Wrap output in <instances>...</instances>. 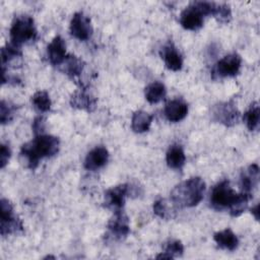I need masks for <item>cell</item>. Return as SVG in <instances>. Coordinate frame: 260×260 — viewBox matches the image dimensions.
<instances>
[{
  "instance_id": "cell-19",
  "label": "cell",
  "mask_w": 260,
  "mask_h": 260,
  "mask_svg": "<svg viewBox=\"0 0 260 260\" xmlns=\"http://www.w3.org/2000/svg\"><path fill=\"white\" fill-rule=\"evenodd\" d=\"M22 53L18 46L13 44H7L1 49V59L2 67L5 65H10L11 67H16V64H21Z\"/></svg>"
},
{
  "instance_id": "cell-20",
  "label": "cell",
  "mask_w": 260,
  "mask_h": 260,
  "mask_svg": "<svg viewBox=\"0 0 260 260\" xmlns=\"http://www.w3.org/2000/svg\"><path fill=\"white\" fill-rule=\"evenodd\" d=\"M152 116L144 111H136L132 115L131 128L136 133H143L147 131L151 125Z\"/></svg>"
},
{
  "instance_id": "cell-23",
  "label": "cell",
  "mask_w": 260,
  "mask_h": 260,
  "mask_svg": "<svg viewBox=\"0 0 260 260\" xmlns=\"http://www.w3.org/2000/svg\"><path fill=\"white\" fill-rule=\"evenodd\" d=\"M61 70L70 77L78 76L83 69V62L74 55H67L63 63L61 64Z\"/></svg>"
},
{
  "instance_id": "cell-32",
  "label": "cell",
  "mask_w": 260,
  "mask_h": 260,
  "mask_svg": "<svg viewBox=\"0 0 260 260\" xmlns=\"http://www.w3.org/2000/svg\"><path fill=\"white\" fill-rule=\"evenodd\" d=\"M251 213L255 216L256 220L259 219V204H256L253 208H251Z\"/></svg>"
},
{
  "instance_id": "cell-29",
  "label": "cell",
  "mask_w": 260,
  "mask_h": 260,
  "mask_svg": "<svg viewBox=\"0 0 260 260\" xmlns=\"http://www.w3.org/2000/svg\"><path fill=\"white\" fill-rule=\"evenodd\" d=\"M15 107L13 105H10L9 103L5 101H1L0 104V122L2 124L8 123L12 120L14 116Z\"/></svg>"
},
{
  "instance_id": "cell-6",
  "label": "cell",
  "mask_w": 260,
  "mask_h": 260,
  "mask_svg": "<svg viewBox=\"0 0 260 260\" xmlns=\"http://www.w3.org/2000/svg\"><path fill=\"white\" fill-rule=\"evenodd\" d=\"M241 64V56L237 53H231L216 62V64L212 68L211 75L213 78L236 76L240 72Z\"/></svg>"
},
{
  "instance_id": "cell-18",
  "label": "cell",
  "mask_w": 260,
  "mask_h": 260,
  "mask_svg": "<svg viewBox=\"0 0 260 260\" xmlns=\"http://www.w3.org/2000/svg\"><path fill=\"white\" fill-rule=\"evenodd\" d=\"M213 240L219 248L229 251H234L239 246V239L231 229H225L215 233L213 235Z\"/></svg>"
},
{
  "instance_id": "cell-24",
  "label": "cell",
  "mask_w": 260,
  "mask_h": 260,
  "mask_svg": "<svg viewBox=\"0 0 260 260\" xmlns=\"http://www.w3.org/2000/svg\"><path fill=\"white\" fill-rule=\"evenodd\" d=\"M244 121L250 131H256L260 124V108L258 103H253L249 110L244 114Z\"/></svg>"
},
{
  "instance_id": "cell-4",
  "label": "cell",
  "mask_w": 260,
  "mask_h": 260,
  "mask_svg": "<svg viewBox=\"0 0 260 260\" xmlns=\"http://www.w3.org/2000/svg\"><path fill=\"white\" fill-rule=\"evenodd\" d=\"M239 193H237L230 185L228 180H223L216 184L210 195V204L216 210L230 208L236 201Z\"/></svg>"
},
{
  "instance_id": "cell-25",
  "label": "cell",
  "mask_w": 260,
  "mask_h": 260,
  "mask_svg": "<svg viewBox=\"0 0 260 260\" xmlns=\"http://www.w3.org/2000/svg\"><path fill=\"white\" fill-rule=\"evenodd\" d=\"M252 195L241 192L239 193L236 201L234 202V204L229 208L230 213L232 216H239L241 215L248 207V203L251 200Z\"/></svg>"
},
{
  "instance_id": "cell-16",
  "label": "cell",
  "mask_w": 260,
  "mask_h": 260,
  "mask_svg": "<svg viewBox=\"0 0 260 260\" xmlns=\"http://www.w3.org/2000/svg\"><path fill=\"white\" fill-rule=\"evenodd\" d=\"M187 113L188 106L180 99L169 101L165 106V116L171 122H179L183 120L187 116Z\"/></svg>"
},
{
  "instance_id": "cell-1",
  "label": "cell",
  "mask_w": 260,
  "mask_h": 260,
  "mask_svg": "<svg viewBox=\"0 0 260 260\" xmlns=\"http://www.w3.org/2000/svg\"><path fill=\"white\" fill-rule=\"evenodd\" d=\"M60 141L58 137L48 134H38L31 141L23 144L20 155L24 157L27 167L36 169L40 159L55 155L59 150Z\"/></svg>"
},
{
  "instance_id": "cell-15",
  "label": "cell",
  "mask_w": 260,
  "mask_h": 260,
  "mask_svg": "<svg viewBox=\"0 0 260 260\" xmlns=\"http://www.w3.org/2000/svg\"><path fill=\"white\" fill-rule=\"evenodd\" d=\"M259 181V167L257 164L249 166L241 174L240 185L242 192L252 195L253 190L257 187Z\"/></svg>"
},
{
  "instance_id": "cell-22",
  "label": "cell",
  "mask_w": 260,
  "mask_h": 260,
  "mask_svg": "<svg viewBox=\"0 0 260 260\" xmlns=\"http://www.w3.org/2000/svg\"><path fill=\"white\" fill-rule=\"evenodd\" d=\"M167 93V89L164 83L154 81L145 87V99L150 104H156L160 102Z\"/></svg>"
},
{
  "instance_id": "cell-13",
  "label": "cell",
  "mask_w": 260,
  "mask_h": 260,
  "mask_svg": "<svg viewBox=\"0 0 260 260\" xmlns=\"http://www.w3.org/2000/svg\"><path fill=\"white\" fill-rule=\"evenodd\" d=\"M109 159V151L104 146H96L91 149L85 159H84V168L89 171H96L103 168Z\"/></svg>"
},
{
  "instance_id": "cell-9",
  "label": "cell",
  "mask_w": 260,
  "mask_h": 260,
  "mask_svg": "<svg viewBox=\"0 0 260 260\" xmlns=\"http://www.w3.org/2000/svg\"><path fill=\"white\" fill-rule=\"evenodd\" d=\"M204 16L198 7L192 2L180 14V23L185 29L196 30L203 25Z\"/></svg>"
},
{
  "instance_id": "cell-11",
  "label": "cell",
  "mask_w": 260,
  "mask_h": 260,
  "mask_svg": "<svg viewBox=\"0 0 260 260\" xmlns=\"http://www.w3.org/2000/svg\"><path fill=\"white\" fill-rule=\"evenodd\" d=\"M108 229L110 233L117 239H123L127 237L130 232L127 215L122 210L115 211L114 217L109 220Z\"/></svg>"
},
{
  "instance_id": "cell-27",
  "label": "cell",
  "mask_w": 260,
  "mask_h": 260,
  "mask_svg": "<svg viewBox=\"0 0 260 260\" xmlns=\"http://www.w3.org/2000/svg\"><path fill=\"white\" fill-rule=\"evenodd\" d=\"M184 252V246L179 240H169L164 245V253L168 254L173 258L179 257Z\"/></svg>"
},
{
  "instance_id": "cell-7",
  "label": "cell",
  "mask_w": 260,
  "mask_h": 260,
  "mask_svg": "<svg viewBox=\"0 0 260 260\" xmlns=\"http://www.w3.org/2000/svg\"><path fill=\"white\" fill-rule=\"evenodd\" d=\"M213 120L225 126L235 125L240 118V112L233 102H224L212 108Z\"/></svg>"
},
{
  "instance_id": "cell-12",
  "label": "cell",
  "mask_w": 260,
  "mask_h": 260,
  "mask_svg": "<svg viewBox=\"0 0 260 260\" xmlns=\"http://www.w3.org/2000/svg\"><path fill=\"white\" fill-rule=\"evenodd\" d=\"M47 54L49 61L52 65L58 66L63 63V61L67 57V54L65 42L60 36H56L50 42V44L47 47Z\"/></svg>"
},
{
  "instance_id": "cell-17",
  "label": "cell",
  "mask_w": 260,
  "mask_h": 260,
  "mask_svg": "<svg viewBox=\"0 0 260 260\" xmlns=\"http://www.w3.org/2000/svg\"><path fill=\"white\" fill-rule=\"evenodd\" d=\"M95 104L96 99L89 94L87 91H85V89L75 91L70 99V105L73 108L85 110L87 112H91L95 108Z\"/></svg>"
},
{
  "instance_id": "cell-5",
  "label": "cell",
  "mask_w": 260,
  "mask_h": 260,
  "mask_svg": "<svg viewBox=\"0 0 260 260\" xmlns=\"http://www.w3.org/2000/svg\"><path fill=\"white\" fill-rule=\"evenodd\" d=\"M0 213H1V235L17 234L23 231L22 222L14 215L12 204L5 198L0 201Z\"/></svg>"
},
{
  "instance_id": "cell-30",
  "label": "cell",
  "mask_w": 260,
  "mask_h": 260,
  "mask_svg": "<svg viewBox=\"0 0 260 260\" xmlns=\"http://www.w3.org/2000/svg\"><path fill=\"white\" fill-rule=\"evenodd\" d=\"M11 155V150L9 148V146L5 145V144H1V149H0V168L3 169Z\"/></svg>"
},
{
  "instance_id": "cell-8",
  "label": "cell",
  "mask_w": 260,
  "mask_h": 260,
  "mask_svg": "<svg viewBox=\"0 0 260 260\" xmlns=\"http://www.w3.org/2000/svg\"><path fill=\"white\" fill-rule=\"evenodd\" d=\"M70 32L77 40H88L93 32L90 18L83 12H75L70 21Z\"/></svg>"
},
{
  "instance_id": "cell-3",
  "label": "cell",
  "mask_w": 260,
  "mask_h": 260,
  "mask_svg": "<svg viewBox=\"0 0 260 260\" xmlns=\"http://www.w3.org/2000/svg\"><path fill=\"white\" fill-rule=\"evenodd\" d=\"M11 44L20 46L23 43L35 41L37 38V29L34 19L28 15L16 16L9 30Z\"/></svg>"
},
{
  "instance_id": "cell-31",
  "label": "cell",
  "mask_w": 260,
  "mask_h": 260,
  "mask_svg": "<svg viewBox=\"0 0 260 260\" xmlns=\"http://www.w3.org/2000/svg\"><path fill=\"white\" fill-rule=\"evenodd\" d=\"M44 121H45V119L43 117H38L35 119V121L32 123V130L37 135L42 134V131L44 130V127H45Z\"/></svg>"
},
{
  "instance_id": "cell-21",
  "label": "cell",
  "mask_w": 260,
  "mask_h": 260,
  "mask_svg": "<svg viewBox=\"0 0 260 260\" xmlns=\"http://www.w3.org/2000/svg\"><path fill=\"white\" fill-rule=\"evenodd\" d=\"M166 160H167V165L170 168L180 170L185 165V161H186V155L182 146L178 144L172 145L167 151Z\"/></svg>"
},
{
  "instance_id": "cell-10",
  "label": "cell",
  "mask_w": 260,
  "mask_h": 260,
  "mask_svg": "<svg viewBox=\"0 0 260 260\" xmlns=\"http://www.w3.org/2000/svg\"><path fill=\"white\" fill-rule=\"evenodd\" d=\"M129 193V185L122 184L115 186L105 193V200L108 207L114 209V211L122 210V207L125 203V197Z\"/></svg>"
},
{
  "instance_id": "cell-28",
  "label": "cell",
  "mask_w": 260,
  "mask_h": 260,
  "mask_svg": "<svg viewBox=\"0 0 260 260\" xmlns=\"http://www.w3.org/2000/svg\"><path fill=\"white\" fill-rule=\"evenodd\" d=\"M153 212L160 218L169 219L172 218V209L169 207L165 199H158L153 204Z\"/></svg>"
},
{
  "instance_id": "cell-14",
  "label": "cell",
  "mask_w": 260,
  "mask_h": 260,
  "mask_svg": "<svg viewBox=\"0 0 260 260\" xmlns=\"http://www.w3.org/2000/svg\"><path fill=\"white\" fill-rule=\"evenodd\" d=\"M160 56L168 69L179 71L183 65V59L173 43H168L160 50Z\"/></svg>"
},
{
  "instance_id": "cell-2",
  "label": "cell",
  "mask_w": 260,
  "mask_h": 260,
  "mask_svg": "<svg viewBox=\"0 0 260 260\" xmlns=\"http://www.w3.org/2000/svg\"><path fill=\"white\" fill-rule=\"evenodd\" d=\"M204 191L205 182L200 177H193L175 186L171 201L177 207H193L203 199Z\"/></svg>"
},
{
  "instance_id": "cell-26",
  "label": "cell",
  "mask_w": 260,
  "mask_h": 260,
  "mask_svg": "<svg viewBox=\"0 0 260 260\" xmlns=\"http://www.w3.org/2000/svg\"><path fill=\"white\" fill-rule=\"evenodd\" d=\"M34 107L40 112H48L51 109V100L47 91L39 90L31 96Z\"/></svg>"
}]
</instances>
